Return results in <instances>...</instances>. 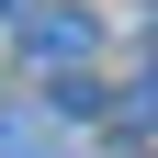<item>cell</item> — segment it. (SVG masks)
<instances>
[{
  "label": "cell",
  "instance_id": "6da1fadb",
  "mask_svg": "<svg viewBox=\"0 0 158 158\" xmlns=\"http://www.w3.org/2000/svg\"><path fill=\"white\" fill-rule=\"evenodd\" d=\"M11 45H23L34 68L79 79V68H90V45H102V23H90V11H68V0H23V11H11Z\"/></svg>",
  "mask_w": 158,
  "mask_h": 158
},
{
  "label": "cell",
  "instance_id": "7a4b0ae2",
  "mask_svg": "<svg viewBox=\"0 0 158 158\" xmlns=\"http://www.w3.org/2000/svg\"><path fill=\"white\" fill-rule=\"evenodd\" d=\"M0 158H79L56 102H0Z\"/></svg>",
  "mask_w": 158,
  "mask_h": 158
},
{
  "label": "cell",
  "instance_id": "3957f363",
  "mask_svg": "<svg viewBox=\"0 0 158 158\" xmlns=\"http://www.w3.org/2000/svg\"><path fill=\"white\" fill-rule=\"evenodd\" d=\"M0 11H23V0H0Z\"/></svg>",
  "mask_w": 158,
  "mask_h": 158
}]
</instances>
